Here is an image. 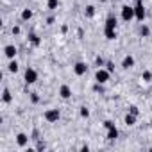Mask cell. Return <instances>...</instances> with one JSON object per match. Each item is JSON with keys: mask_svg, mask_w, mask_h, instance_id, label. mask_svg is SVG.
Returning a JSON list of instances; mask_svg holds the SVG:
<instances>
[{"mask_svg": "<svg viewBox=\"0 0 152 152\" xmlns=\"http://www.w3.org/2000/svg\"><path fill=\"white\" fill-rule=\"evenodd\" d=\"M109 70H97V73H95V81L99 83V84H104V83H107L109 81Z\"/></svg>", "mask_w": 152, "mask_h": 152, "instance_id": "obj_1", "label": "cell"}, {"mask_svg": "<svg viewBox=\"0 0 152 152\" xmlns=\"http://www.w3.org/2000/svg\"><path fill=\"white\" fill-rule=\"evenodd\" d=\"M38 81V72L34 68H27L25 70V83L27 84H34Z\"/></svg>", "mask_w": 152, "mask_h": 152, "instance_id": "obj_2", "label": "cell"}, {"mask_svg": "<svg viewBox=\"0 0 152 152\" xmlns=\"http://www.w3.org/2000/svg\"><path fill=\"white\" fill-rule=\"evenodd\" d=\"M134 16H136L138 22H143V18H145V9H143L141 0H138V4H136V7H134Z\"/></svg>", "mask_w": 152, "mask_h": 152, "instance_id": "obj_3", "label": "cell"}, {"mask_svg": "<svg viewBox=\"0 0 152 152\" xmlns=\"http://www.w3.org/2000/svg\"><path fill=\"white\" fill-rule=\"evenodd\" d=\"M122 18H124V22H131V20L134 18V7L125 6V7L122 9Z\"/></svg>", "mask_w": 152, "mask_h": 152, "instance_id": "obj_4", "label": "cell"}, {"mask_svg": "<svg viewBox=\"0 0 152 152\" xmlns=\"http://www.w3.org/2000/svg\"><path fill=\"white\" fill-rule=\"evenodd\" d=\"M45 120L50 122V124L57 122V120H59V111H57V109H48V111L45 113Z\"/></svg>", "mask_w": 152, "mask_h": 152, "instance_id": "obj_5", "label": "cell"}, {"mask_svg": "<svg viewBox=\"0 0 152 152\" xmlns=\"http://www.w3.org/2000/svg\"><path fill=\"white\" fill-rule=\"evenodd\" d=\"M73 72H75V75H84L86 72H88V66H86V63H75V66H73Z\"/></svg>", "mask_w": 152, "mask_h": 152, "instance_id": "obj_6", "label": "cell"}, {"mask_svg": "<svg viewBox=\"0 0 152 152\" xmlns=\"http://www.w3.org/2000/svg\"><path fill=\"white\" fill-rule=\"evenodd\" d=\"M4 54H6V57L15 59V56H16V47H15V45H7V47L4 48Z\"/></svg>", "mask_w": 152, "mask_h": 152, "instance_id": "obj_7", "label": "cell"}, {"mask_svg": "<svg viewBox=\"0 0 152 152\" xmlns=\"http://www.w3.org/2000/svg\"><path fill=\"white\" fill-rule=\"evenodd\" d=\"M59 95H61L63 99H70V97H72V90H70V86L63 84V86L59 88Z\"/></svg>", "mask_w": 152, "mask_h": 152, "instance_id": "obj_8", "label": "cell"}, {"mask_svg": "<svg viewBox=\"0 0 152 152\" xmlns=\"http://www.w3.org/2000/svg\"><path fill=\"white\" fill-rule=\"evenodd\" d=\"M16 143H18L20 147H25V145L29 143V136H27V134H23V132H20V134L16 136Z\"/></svg>", "mask_w": 152, "mask_h": 152, "instance_id": "obj_9", "label": "cell"}, {"mask_svg": "<svg viewBox=\"0 0 152 152\" xmlns=\"http://www.w3.org/2000/svg\"><path fill=\"white\" fill-rule=\"evenodd\" d=\"M122 66H124V68H132V66H134V57H132V56H125L124 61H122Z\"/></svg>", "mask_w": 152, "mask_h": 152, "instance_id": "obj_10", "label": "cell"}, {"mask_svg": "<svg viewBox=\"0 0 152 152\" xmlns=\"http://www.w3.org/2000/svg\"><path fill=\"white\" fill-rule=\"evenodd\" d=\"M106 29H109V31H115L116 29V18L115 16H109L106 20Z\"/></svg>", "mask_w": 152, "mask_h": 152, "instance_id": "obj_11", "label": "cell"}, {"mask_svg": "<svg viewBox=\"0 0 152 152\" xmlns=\"http://www.w3.org/2000/svg\"><path fill=\"white\" fill-rule=\"evenodd\" d=\"M118 138V131H116V127L113 125V127H109V132H107V140H116Z\"/></svg>", "mask_w": 152, "mask_h": 152, "instance_id": "obj_12", "label": "cell"}, {"mask_svg": "<svg viewBox=\"0 0 152 152\" xmlns=\"http://www.w3.org/2000/svg\"><path fill=\"white\" fill-rule=\"evenodd\" d=\"M31 16H32V11H31V9H23V13H22V20L27 22V20H31Z\"/></svg>", "mask_w": 152, "mask_h": 152, "instance_id": "obj_13", "label": "cell"}, {"mask_svg": "<svg viewBox=\"0 0 152 152\" xmlns=\"http://www.w3.org/2000/svg\"><path fill=\"white\" fill-rule=\"evenodd\" d=\"M2 100H4L6 104H7V102H11V93H9V90H7V88L2 91Z\"/></svg>", "mask_w": 152, "mask_h": 152, "instance_id": "obj_14", "label": "cell"}, {"mask_svg": "<svg viewBox=\"0 0 152 152\" xmlns=\"http://www.w3.org/2000/svg\"><path fill=\"white\" fill-rule=\"evenodd\" d=\"M134 120H136V115H132V113L125 116V124L127 125H134Z\"/></svg>", "mask_w": 152, "mask_h": 152, "instance_id": "obj_15", "label": "cell"}, {"mask_svg": "<svg viewBox=\"0 0 152 152\" xmlns=\"http://www.w3.org/2000/svg\"><path fill=\"white\" fill-rule=\"evenodd\" d=\"M29 39H31V43H32L34 47H38V45H39V38H38L36 34H31V36H29Z\"/></svg>", "mask_w": 152, "mask_h": 152, "instance_id": "obj_16", "label": "cell"}, {"mask_svg": "<svg viewBox=\"0 0 152 152\" xmlns=\"http://www.w3.org/2000/svg\"><path fill=\"white\" fill-rule=\"evenodd\" d=\"M7 68H9V72H13V73H15V72H18V63H16V61H11Z\"/></svg>", "mask_w": 152, "mask_h": 152, "instance_id": "obj_17", "label": "cell"}, {"mask_svg": "<svg viewBox=\"0 0 152 152\" xmlns=\"http://www.w3.org/2000/svg\"><path fill=\"white\" fill-rule=\"evenodd\" d=\"M141 79H143V81H147V83H148V81H152V73H150V72H143Z\"/></svg>", "mask_w": 152, "mask_h": 152, "instance_id": "obj_18", "label": "cell"}, {"mask_svg": "<svg viewBox=\"0 0 152 152\" xmlns=\"http://www.w3.org/2000/svg\"><path fill=\"white\" fill-rule=\"evenodd\" d=\"M95 15V7L93 6H88L86 7V16H93Z\"/></svg>", "mask_w": 152, "mask_h": 152, "instance_id": "obj_19", "label": "cell"}, {"mask_svg": "<svg viewBox=\"0 0 152 152\" xmlns=\"http://www.w3.org/2000/svg\"><path fill=\"white\" fill-rule=\"evenodd\" d=\"M140 34H141V36H148V34H150V31H148V27H147V25H143V27L140 29Z\"/></svg>", "mask_w": 152, "mask_h": 152, "instance_id": "obj_20", "label": "cell"}, {"mask_svg": "<svg viewBox=\"0 0 152 152\" xmlns=\"http://www.w3.org/2000/svg\"><path fill=\"white\" fill-rule=\"evenodd\" d=\"M59 4V0H48V9H56Z\"/></svg>", "mask_w": 152, "mask_h": 152, "instance_id": "obj_21", "label": "cell"}, {"mask_svg": "<svg viewBox=\"0 0 152 152\" xmlns=\"http://www.w3.org/2000/svg\"><path fill=\"white\" fill-rule=\"evenodd\" d=\"M81 115H83V116H88L90 113H88V109H86V107H83V109H81Z\"/></svg>", "mask_w": 152, "mask_h": 152, "instance_id": "obj_22", "label": "cell"}, {"mask_svg": "<svg viewBox=\"0 0 152 152\" xmlns=\"http://www.w3.org/2000/svg\"><path fill=\"white\" fill-rule=\"evenodd\" d=\"M31 99H32V102H38V100H39V99H38V95H36V93H32V95H31Z\"/></svg>", "mask_w": 152, "mask_h": 152, "instance_id": "obj_23", "label": "cell"}, {"mask_svg": "<svg viewBox=\"0 0 152 152\" xmlns=\"http://www.w3.org/2000/svg\"><path fill=\"white\" fill-rule=\"evenodd\" d=\"M131 113H132V115H138V107H136V106H132V107H131Z\"/></svg>", "mask_w": 152, "mask_h": 152, "instance_id": "obj_24", "label": "cell"}, {"mask_svg": "<svg viewBox=\"0 0 152 152\" xmlns=\"http://www.w3.org/2000/svg\"><path fill=\"white\" fill-rule=\"evenodd\" d=\"M113 68H115V66H113V63H107V70H109V72H113Z\"/></svg>", "mask_w": 152, "mask_h": 152, "instance_id": "obj_25", "label": "cell"}]
</instances>
